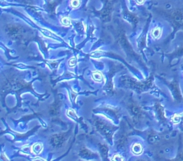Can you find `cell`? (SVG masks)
Wrapping results in <instances>:
<instances>
[{
  "mask_svg": "<svg viewBox=\"0 0 183 161\" xmlns=\"http://www.w3.org/2000/svg\"><path fill=\"white\" fill-rule=\"evenodd\" d=\"M43 144L41 143H35L33 145V146L31 147V151L33 153H34L35 154H39L41 152H43Z\"/></svg>",
  "mask_w": 183,
  "mask_h": 161,
  "instance_id": "cell-1",
  "label": "cell"
},
{
  "mask_svg": "<svg viewBox=\"0 0 183 161\" xmlns=\"http://www.w3.org/2000/svg\"><path fill=\"white\" fill-rule=\"evenodd\" d=\"M132 150H133V152L134 154H141L142 152V146L139 143H135V144L133 145Z\"/></svg>",
  "mask_w": 183,
  "mask_h": 161,
  "instance_id": "cell-2",
  "label": "cell"
},
{
  "mask_svg": "<svg viewBox=\"0 0 183 161\" xmlns=\"http://www.w3.org/2000/svg\"><path fill=\"white\" fill-rule=\"evenodd\" d=\"M92 78L96 82H101L103 80L102 74L98 71H94L92 73Z\"/></svg>",
  "mask_w": 183,
  "mask_h": 161,
  "instance_id": "cell-3",
  "label": "cell"
},
{
  "mask_svg": "<svg viewBox=\"0 0 183 161\" xmlns=\"http://www.w3.org/2000/svg\"><path fill=\"white\" fill-rule=\"evenodd\" d=\"M161 34V31L160 28H159V27H156V28H155V29L152 31V36H153V38L157 39V38H159V37L160 36Z\"/></svg>",
  "mask_w": 183,
  "mask_h": 161,
  "instance_id": "cell-4",
  "label": "cell"
},
{
  "mask_svg": "<svg viewBox=\"0 0 183 161\" xmlns=\"http://www.w3.org/2000/svg\"><path fill=\"white\" fill-rule=\"evenodd\" d=\"M61 23L64 26H69L71 25V20L68 17H63L61 19Z\"/></svg>",
  "mask_w": 183,
  "mask_h": 161,
  "instance_id": "cell-5",
  "label": "cell"
},
{
  "mask_svg": "<svg viewBox=\"0 0 183 161\" xmlns=\"http://www.w3.org/2000/svg\"><path fill=\"white\" fill-rule=\"evenodd\" d=\"M70 5L74 8H78L79 5H80V0H71Z\"/></svg>",
  "mask_w": 183,
  "mask_h": 161,
  "instance_id": "cell-6",
  "label": "cell"
},
{
  "mask_svg": "<svg viewBox=\"0 0 183 161\" xmlns=\"http://www.w3.org/2000/svg\"><path fill=\"white\" fill-rule=\"evenodd\" d=\"M61 137H54V145H57L58 143H61Z\"/></svg>",
  "mask_w": 183,
  "mask_h": 161,
  "instance_id": "cell-7",
  "label": "cell"
},
{
  "mask_svg": "<svg viewBox=\"0 0 183 161\" xmlns=\"http://www.w3.org/2000/svg\"><path fill=\"white\" fill-rule=\"evenodd\" d=\"M76 59L75 58H71L69 61V65L70 67H74L76 64Z\"/></svg>",
  "mask_w": 183,
  "mask_h": 161,
  "instance_id": "cell-8",
  "label": "cell"
},
{
  "mask_svg": "<svg viewBox=\"0 0 183 161\" xmlns=\"http://www.w3.org/2000/svg\"><path fill=\"white\" fill-rule=\"evenodd\" d=\"M112 160H123V157L119 155V154H116L115 156L112 157Z\"/></svg>",
  "mask_w": 183,
  "mask_h": 161,
  "instance_id": "cell-9",
  "label": "cell"
},
{
  "mask_svg": "<svg viewBox=\"0 0 183 161\" xmlns=\"http://www.w3.org/2000/svg\"><path fill=\"white\" fill-rule=\"evenodd\" d=\"M138 4H142L143 2H144V0H137Z\"/></svg>",
  "mask_w": 183,
  "mask_h": 161,
  "instance_id": "cell-10",
  "label": "cell"
}]
</instances>
